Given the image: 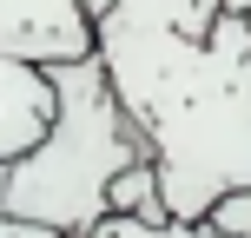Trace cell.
Here are the masks:
<instances>
[{
  "label": "cell",
  "instance_id": "ba28073f",
  "mask_svg": "<svg viewBox=\"0 0 251 238\" xmlns=\"http://www.w3.org/2000/svg\"><path fill=\"white\" fill-rule=\"evenodd\" d=\"M0 238H66V232L40 225V218H13V212H0Z\"/></svg>",
  "mask_w": 251,
  "mask_h": 238
},
{
  "label": "cell",
  "instance_id": "7a4b0ae2",
  "mask_svg": "<svg viewBox=\"0 0 251 238\" xmlns=\"http://www.w3.org/2000/svg\"><path fill=\"white\" fill-rule=\"evenodd\" d=\"M53 86H60L53 132L33 152H20V159H0V212L40 218V225L79 238L86 225L106 218L113 172L132 165V159H146L152 146L139 132V119L119 106L100 53L60 60L53 66Z\"/></svg>",
  "mask_w": 251,
  "mask_h": 238
},
{
  "label": "cell",
  "instance_id": "9c48e42d",
  "mask_svg": "<svg viewBox=\"0 0 251 238\" xmlns=\"http://www.w3.org/2000/svg\"><path fill=\"white\" fill-rule=\"evenodd\" d=\"M225 7H231V13H245V20H251V0H225Z\"/></svg>",
  "mask_w": 251,
  "mask_h": 238
},
{
  "label": "cell",
  "instance_id": "52a82bcc",
  "mask_svg": "<svg viewBox=\"0 0 251 238\" xmlns=\"http://www.w3.org/2000/svg\"><path fill=\"white\" fill-rule=\"evenodd\" d=\"M205 225L225 232V238H251V185H245V192H225V199L205 212Z\"/></svg>",
  "mask_w": 251,
  "mask_h": 238
},
{
  "label": "cell",
  "instance_id": "277c9868",
  "mask_svg": "<svg viewBox=\"0 0 251 238\" xmlns=\"http://www.w3.org/2000/svg\"><path fill=\"white\" fill-rule=\"evenodd\" d=\"M60 113V86H53V66L33 60H7L0 53V159H20L40 139L53 132Z\"/></svg>",
  "mask_w": 251,
  "mask_h": 238
},
{
  "label": "cell",
  "instance_id": "8fae6325",
  "mask_svg": "<svg viewBox=\"0 0 251 238\" xmlns=\"http://www.w3.org/2000/svg\"><path fill=\"white\" fill-rule=\"evenodd\" d=\"M205 238H225V232H212V225H205Z\"/></svg>",
  "mask_w": 251,
  "mask_h": 238
},
{
  "label": "cell",
  "instance_id": "30bf717a",
  "mask_svg": "<svg viewBox=\"0 0 251 238\" xmlns=\"http://www.w3.org/2000/svg\"><path fill=\"white\" fill-rule=\"evenodd\" d=\"M86 7H93V20H100V13H106V7H113V0H86Z\"/></svg>",
  "mask_w": 251,
  "mask_h": 238
},
{
  "label": "cell",
  "instance_id": "5b68a950",
  "mask_svg": "<svg viewBox=\"0 0 251 238\" xmlns=\"http://www.w3.org/2000/svg\"><path fill=\"white\" fill-rule=\"evenodd\" d=\"M106 212H139V218H172L165 212V192H159V159H132L113 172V192H106Z\"/></svg>",
  "mask_w": 251,
  "mask_h": 238
},
{
  "label": "cell",
  "instance_id": "3957f363",
  "mask_svg": "<svg viewBox=\"0 0 251 238\" xmlns=\"http://www.w3.org/2000/svg\"><path fill=\"white\" fill-rule=\"evenodd\" d=\"M100 47V20L86 0H0V53L33 66L86 60Z\"/></svg>",
  "mask_w": 251,
  "mask_h": 238
},
{
  "label": "cell",
  "instance_id": "6da1fadb",
  "mask_svg": "<svg viewBox=\"0 0 251 238\" xmlns=\"http://www.w3.org/2000/svg\"><path fill=\"white\" fill-rule=\"evenodd\" d=\"M100 66L139 119L172 218H205L251 185V20L218 13L185 33L165 0H113L100 13Z\"/></svg>",
  "mask_w": 251,
  "mask_h": 238
},
{
  "label": "cell",
  "instance_id": "8992f818",
  "mask_svg": "<svg viewBox=\"0 0 251 238\" xmlns=\"http://www.w3.org/2000/svg\"><path fill=\"white\" fill-rule=\"evenodd\" d=\"M79 238H205V218H139V212H106Z\"/></svg>",
  "mask_w": 251,
  "mask_h": 238
}]
</instances>
